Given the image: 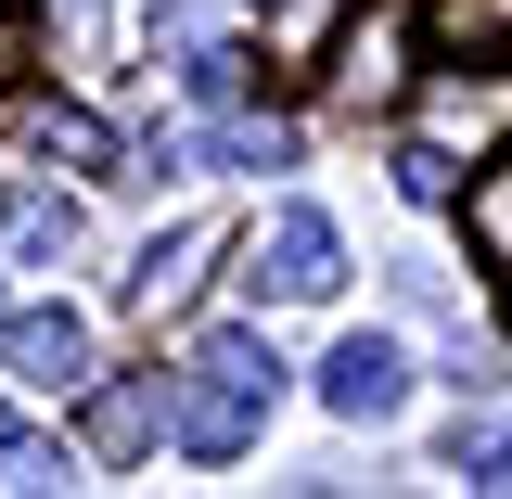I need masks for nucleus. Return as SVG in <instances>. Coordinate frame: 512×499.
Returning <instances> with one entry per match:
<instances>
[{
    "instance_id": "nucleus-5",
    "label": "nucleus",
    "mask_w": 512,
    "mask_h": 499,
    "mask_svg": "<svg viewBox=\"0 0 512 499\" xmlns=\"http://www.w3.org/2000/svg\"><path fill=\"white\" fill-rule=\"evenodd\" d=\"M13 141H26V154H64V167H90V180H128V167H116V128L77 116V103H26Z\"/></svg>"
},
{
    "instance_id": "nucleus-7",
    "label": "nucleus",
    "mask_w": 512,
    "mask_h": 499,
    "mask_svg": "<svg viewBox=\"0 0 512 499\" xmlns=\"http://www.w3.org/2000/svg\"><path fill=\"white\" fill-rule=\"evenodd\" d=\"M423 39L448 64H512V0H423Z\"/></svg>"
},
{
    "instance_id": "nucleus-10",
    "label": "nucleus",
    "mask_w": 512,
    "mask_h": 499,
    "mask_svg": "<svg viewBox=\"0 0 512 499\" xmlns=\"http://www.w3.org/2000/svg\"><path fill=\"white\" fill-rule=\"evenodd\" d=\"M474 256H487V282L512 295V167H487V180H474Z\"/></svg>"
},
{
    "instance_id": "nucleus-1",
    "label": "nucleus",
    "mask_w": 512,
    "mask_h": 499,
    "mask_svg": "<svg viewBox=\"0 0 512 499\" xmlns=\"http://www.w3.org/2000/svg\"><path fill=\"white\" fill-rule=\"evenodd\" d=\"M269 397H282V359H269V333H205L192 346L180 397H167V436L192 461H244L256 423H269Z\"/></svg>"
},
{
    "instance_id": "nucleus-14",
    "label": "nucleus",
    "mask_w": 512,
    "mask_h": 499,
    "mask_svg": "<svg viewBox=\"0 0 512 499\" xmlns=\"http://www.w3.org/2000/svg\"><path fill=\"white\" fill-rule=\"evenodd\" d=\"M333 39V0H295V52H320Z\"/></svg>"
},
{
    "instance_id": "nucleus-3",
    "label": "nucleus",
    "mask_w": 512,
    "mask_h": 499,
    "mask_svg": "<svg viewBox=\"0 0 512 499\" xmlns=\"http://www.w3.org/2000/svg\"><path fill=\"white\" fill-rule=\"evenodd\" d=\"M410 397V359L384 346V333H346L333 359H320V410H346V423H384Z\"/></svg>"
},
{
    "instance_id": "nucleus-16",
    "label": "nucleus",
    "mask_w": 512,
    "mask_h": 499,
    "mask_svg": "<svg viewBox=\"0 0 512 499\" xmlns=\"http://www.w3.org/2000/svg\"><path fill=\"white\" fill-rule=\"evenodd\" d=\"M0 448H13V410H0Z\"/></svg>"
},
{
    "instance_id": "nucleus-6",
    "label": "nucleus",
    "mask_w": 512,
    "mask_h": 499,
    "mask_svg": "<svg viewBox=\"0 0 512 499\" xmlns=\"http://www.w3.org/2000/svg\"><path fill=\"white\" fill-rule=\"evenodd\" d=\"M154 423H167V384H90V448H103V461H141V448H154Z\"/></svg>"
},
{
    "instance_id": "nucleus-8",
    "label": "nucleus",
    "mask_w": 512,
    "mask_h": 499,
    "mask_svg": "<svg viewBox=\"0 0 512 499\" xmlns=\"http://www.w3.org/2000/svg\"><path fill=\"white\" fill-rule=\"evenodd\" d=\"M205 256H218V231H167V244L128 269V308H141V320H167V308L192 295V282H205Z\"/></svg>"
},
{
    "instance_id": "nucleus-9",
    "label": "nucleus",
    "mask_w": 512,
    "mask_h": 499,
    "mask_svg": "<svg viewBox=\"0 0 512 499\" xmlns=\"http://www.w3.org/2000/svg\"><path fill=\"white\" fill-rule=\"evenodd\" d=\"M0 244L13 256H64L77 244V192H0Z\"/></svg>"
},
{
    "instance_id": "nucleus-13",
    "label": "nucleus",
    "mask_w": 512,
    "mask_h": 499,
    "mask_svg": "<svg viewBox=\"0 0 512 499\" xmlns=\"http://www.w3.org/2000/svg\"><path fill=\"white\" fill-rule=\"evenodd\" d=\"M397 192H410V205H448V154H436V141L397 154Z\"/></svg>"
},
{
    "instance_id": "nucleus-2",
    "label": "nucleus",
    "mask_w": 512,
    "mask_h": 499,
    "mask_svg": "<svg viewBox=\"0 0 512 499\" xmlns=\"http://www.w3.org/2000/svg\"><path fill=\"white\" fill-rule=\"evenodd\" d=\"M256 295H282V308H308V295H333L346 282V244H333V218L320 205H282L269 231H256V269H244Z\"/></svg>"
},
{
    "instance_id": "nucleus-12",
    "label": "nucleus",
    "mask_w": 512,
    "mask_h": 499,
    "mask_svg": "<svg viewBox=\"0 0 512 499\" xmlns=\"http://www.w3.org/2000/svg\"><path fill=\"white\" fill-rule=\"evenodd\" d=\"M0 474H13V487H64V474H77V461H64L52 436H13V448H0Z\"/></svg>"
},
{
    "instance_id": "nucleus-4",
    "label": "nucleus",
    "mask_w": 512,
    "mask_h": 499,
    "mask_svg": "<svg viewBox=\"0 0 512 499\" xmlns=\"http://www.w3.org/2000/svg\"><path fill=\"white\" fill-rule=\"evenodd\" d=\"M0 359L26 384H90V320L77 308H0Z\"/></svg>"
},
{
    "instance_id": "nucleus-11",
    "label": "nucleus",
    "mask_w": 512,
    "mask_h": 499,
    "mask_svg": "<svg viewBox=\"0 0 512 499\" xmlns=\"http://www.w3.org/2000/svg\"><path fill=\"white\" fill-rule=\"evenodd\" d=\"M244 90H256V64H244V52H192V103H218V116H231Z\"/></svg>"
},
{
    "instance_id": "nucleus-15",
    "label": "nucleus",
    "mask_w": 512,
    "mask_h": 499,
    "mask_svg": "<svg viewBox=\"0 0 512 499\" xmlns=\"http://www.w3.org/2000/svg\"><path fill=\"white\" fill-rule=\"evenodd\" d=\"M13 52H26V0H0V64H13Z\"/></svg>"
}]
</instances>
